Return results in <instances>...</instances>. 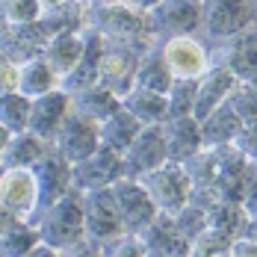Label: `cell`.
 Listing matches in <instances>:
<instances>
[{"instance_id":"6da1fadb","label":"cell","mask_w":257,"mask_h":257,"mask_svg":"<svg viewBox=\"0 0 257 257\" xmlns=\"http://www.w3.org/2000/svg\"><path fill=\"white\" fill-rule=\"evenodd\" d=\"M86 27L101 33L106 42H118L130 51H136L139 56L160 45L154 30H151L148 12L133 9L124 0H118V3H103V0L92 3L86 9Z\"/></svg>"},{"instance_id":"7a4b0ae2","label":"cell","mask_w":257,"mask_h":257,"mask_svg":"<svg viewBox=\"0 0 257 257\" xmlns=\"http://www.w3.org/2000/svg\"><path fill=\"white\" fill-rule=\"evenodd\" d=\"M33 228L39 233V242H45L53 251H65V248L83 242L86 239V228H83L80 195L77 192H68L59 201H53L48 210L39 213V219L33 222Z\"/></svg>"},{"instance_id":"3957f363","label":"cell","mask_w":257,"mask_h":257,"mask_svg":"<svg viewBox=\"0 0 257 257\" xmlns=\"http://www.w3.org/2000/svg\"><path fill=\"white\" fill-rule=\"evenodd\" d=\"M139 183L145 186L157 213H166V216H175L180 207L189 204V195H192V183L178 163H163L160 169L139 178Z\"/></svg>"},{"instance_id":"277c9868","label":"cell","mask_w":257,"mask_h":257,"mask_svg":"<svg viewBox=\"0 0 257 257\" xmlns=\"http://www.w3.org/2000/svg\"><path fill=\"white\" fill-rule=\"evenodd\" d=\"M201 18H204V0H160L148 12L151 30L160 45L166 39L195 36L201 30Z\"/></svg>"},{"instance_id":"5b68a950","label":"cell","mask_w":257,"mask_h":257,"mask_svg":"<svg viewBox=\"0 0 257 257\" xmlns=\"http://www.w3.org/2000/svg\"><path fill=\"white\" fill-rule=\"evenodd\" d=\"M80 204H83V228H86V239L101 245L109 242L115 236H121V219H118V207L115 198L106 189H95V192H83L80 195Z\"/></svg>"},{"instance_id":"8992f818","label":"cell","mask_w":257,"mask_h":257,"mask_svg":"<svg viewBox=\"0 0 257 257\" xmlns=\"http://www.w3.org/2000/svg\"><path fill=\"white\" fill-rule=\"evenodd\" d=\"M254 21V6L251 0H204V18L201 27L210 39L228 42L248 30Z\"/></svg>"},{"instance_id":"52a82bcc","label":"cell","mask_w":257,"mask_h":257,"mask_svg":"<svg viewBox=\"0 0 257 257\" xmlns=\"http://www.w3.org/2000/svg\"><path fill=\"white\" fill-rule=\"evenodd\" d=\"M118 178H124V166L121 157L109 148L98 145V151L86 160H80L71 166V192H95V189H106Z\"/></svg>"},{"instance_id":"ba28073f","label":"cell","mask_w":257,"mask_h":257,"mask_svg":"<svg viewBox=\"0 0 257 257\" xmlns=\"http://www.w3.org/2000/svg\"><path fill=\"white\" fill-rule=\"evenodd\" d=\"M33 180H36V189H39V207H36V219L42 210H48L53 201H59L62 195L71 192V163H65L62 157L53 151V145L45 148L42 160L30 169ZM33 219V222H36ZM30 222V225H33Z\"/></svg>"},{"instance_id":"9c48e42d","label":"cell","mask_w":257,"mask_h":257,"mask_svg":"<svg viewBox=\"0 0 257 257\" xmlns=\"http://www.w3.org/2000/svg\"><path fill=\"white\" fill-rule=\"evenodd\" d=\"M112 198H115V207H118V219H121V231L136 236L151 219L157 216V207L151 204L145 186L133 178H118L112 186H109Z\"/></svg>"},{"instance_id":"30bf717a","label":"cell","mask_w":257,"mask_h":257,"mask_svg":"<svg viewBox=\"0 0 257 257\" xmlns=\"http://www.w3.org/2000/svg\"><path fill=\"white\" fill-rule=\"evenodd\" d=\"M0 207L21 222L36 219L39 189L30 169H0Z\"/></svg>"},{"instance_id":"8fae6325","label":"cell","mask_w":257,"mask_h":257,"mask_svg":"<svg viewBox=\"0 0 257 257\" xmlns=\"http://www.w3.org/2000/svg\"><path fill=\"white\" fill-rule=\"evenodd\" d=\"M139 65V53L118 45V42H106L103 39V53H101V68H98V86L106 92H112L118 101L133 89V74Z\"/></svg>"},{"instance_id":"7c38bea8","label":"cell","mask_w":257,"mask_h":257,"mask_svg":"<svg viewBox=\"0 0 257 257\" xmlns=\"http://www.w3.org/2000/svg\"><path fill=\"white\" fill-rule=\"evenodd\" d=\"M51 145L65 163L74 166V163H80V160H86V157H92L98 151V145H101V139H98V124L80 118L77 112L68 109V115H65L62 127L56 130V136H53Z\"/></svg>"},{"instance_id":"4fadbf2b","label":"cell","mask_w":257,"mask_h":257,"mask_svg":"<svg viewBox=\"0 0 257 257\" xmlns=\"http://www.w3.org/2000/svg\"><path fill=\"white\" fill-rule=\"evenodd\" d=\"M163 59L172 71V77H183V80H198L210 71V53L207 48L195 39V36H178V39H166L160 45Z\"/></svg>"},{"instance_id":"5bb4252c","label":"cell","mask_w":257,"mask_h":257,"mask_svg":"<svg viewBox=\"0 0 257 257\" xmlns=\"http://www.w3.org/2000/svg\"><path fill=\"white\" fill-rule=\"evenodd\" d=\"M166 160V145H163V133L160 127H142L136 133V139L127 145V151L121 154V166H124V178H145L148 172L160 169Z\"/></svg>"},{"instance_id":"9a60e30c","label":"cell","mask_w":257,"mask_h":257,"mask_svg":"<svg viewBox=\"0 0 257 257\" xmlns=\"http://www.w3.org/2000/svg\"><path fill=\"white\" fill-rule=\"evenodd\" d=\"M101 53H103V36L95 33L92 27L83 30V53L74 62L71 71L59 77V89L65 95H77L89 86H98V68H101Z\"/></svg>"},{"instance_id":"2e32d148","label":"cell","mask_w":257,"mask_h":257,"mask_svg":"<svg viewBox=\"0 0 257 257\" xmlns=\"http://www.w3.org/2000/svg\"><path fill=\"white\" fill-rule=\"evenodd\" d=\"M213 65L225 68L236 83H251L257 77V27H248L239 36L228 39L219 53V62Z\"/></svg>"},{"instance_id":"e0dca14e","label":"cell","mask_w":257,"mask_h":257,"mask_svg":"<svg viewBox=\"0 0 257 257\" xmlns=\"http://www.w3.org/2000/svg\"><path fill=\"white\" fill-rule=\"evenodd\" d=\"M68 109H71V98H68L62 89H53V92L42 95V98H33V101H30V121H27V130H30L33 136H39L42 142L51 145L53 136H56V130L62 127V121H65V115H68Z\"/></svg>"},{"instance_id":"ac0fdd59","label":"cell","mask_w":257,"mask_h":257,"mask_svg":"<svg viewBox=\"0 0 257 257\" xmlns=\"http://www.w3.org/2000/svg\"><path fill=\"white\" fill-rule=\"evenodd\" d=\"M145 257H186L189 242L183 239L175 228V219L166 213H157L154 219L136 233Z\"/></svg>"},{"instance_id":"d6986e66","label":"cell","mask_w":257,"mask_h":257,"mask_svg":"<svg viewBox=\"0 0 257 257\" xmlns=\"http://www.w3.org/2000/svg\"><path fill=\"white\" fill-rule=\"evenodd\" d=\"M160 133H163V145H166V160L169 163H186L189 157H195L204 142H201V127L192 115L186 118H166L160 124Z\"/></svg>"},{"instance_id":"ffe728a7","label":"cell","mask_w":257,"mask_h":257,"mask_svg":"<svg viewBox=\"0 0 257 257\" xmlns=\"http://www.w3.org/2000/svg\"><path fill=\"white\" fill-rule=\"evenodd\" d=\"M45 36L39 24H9L0 33V53L12 62V65H24L30 59L42 56L45 51Z\"/></svg>"},{"instance_id":"44dd1931","label":"cell","mask_w":257,"mask_h":257,"mask_svg":"<svg viewBox=\"0 0 257 257\" xmlns=\"http://www.w3.org/2000/svg\"><path fill=\"white\" fill-rule=\"evenodd\" d=\"M233 86H236V80H233L225 68H219V65L210 62V71H207L204 77H198V92H195L192 118H195V121H204L213 109H219L222 103L228 101V95H231Z\"/></svg>"},{"instance_id":"7402d4cb","label":"cell","mask_w":257,"mask_h":257,"mask_svg":"<svg viewBox=\"0 0 257 257\" xmlns=\"http://www.w3.org/2000/svg\"><path fill=\"white\" fill-rule=\"evenodd\" d=\"M86 9L77 0H62L56 6H48L42 9L39 15V30L45 39H53V36H65V33H83L86 30Z\"/></svg>"},{"instance_id":"603a6c76","label":"cell","mask_w":257,"mask_h":257,"mask_svg":"<svg viewBox=\"0 0 257 257\" xmlns=\"http://www.w3.org/2000/svg\"><path fill=\"white\" fill-rule=\"evenodd\" d=\"M68 98H71V112H77L80 118H86L92 124H101L121 109V101L112 92H106L103 86H89V89L68 95Z\"/></svg>"},{"instance_id":"cb8c5ba5","label":"cell","mask_w":257,"mask_h":257,"mask_svg":"<svg viewBox=\"0 0 257 257\" xmlns=\"http://www.w3.org/2000/svg\"><path fill=\"white\" fill-rule=\"evenodd\" d=\"M172 80L175 77H172V71H169V65H166V59H163L160 45L139 56V65H136V74H133V89L154 92V95H163V98H166Z\"/></svg>"},{"instance_id":"d4e9b609","label":"cell","mask_w":257,"mask_h":257,"mask_svg":"<svg viewBox=\"0 0 257 257\" xmlns=\"http://www.w3.org/2000/svg\"><path fill=\"white\" fill-rule=\"evenodd\" d=\"M53 89H59V74L53 71L42 56L18 65V83H15L18 95H24V98L33 101V98H42V95H48Z\"/></svg>"},{"instance_id":"484cf974","label":"cell","mask_w":257,"mask_h":257,"mask_svg":"<svg viewBox=\"0 0 257 257\" xmlns=\"http://www.w3.org/2000/svg\"><path fill=\"white\" fill-rule=\"evenodd\" d=\"M45 148H48V142H42L30 130L12 133L6 148H3V154H0V169H33L42 160Z\"/></svg>"},{"instance_id":"4316f807","label":"cell","mask_w":257,"mask_h":257,"mask_svg":"<svg viewBox=\"0 0 257 257\" xmlns=\"http://www.w3.org/2000/svg\"><path fill=\"white\" fill-rule=\"evenodd\" d=\"M121 109L130 112L142 127H160L169 112H166V98L154 95V92H142V89H130L121 98Z\"/></svg>"},{"instance_id":"83f0119b","label":"cell","mask_w":257,"mask_h":257,"mask_svg":"<svg viewBox=\"0 0 257 257\" xmlns=\"http://www.w3.org/2000/svg\"><path fill=\"white\" fill-rule=\"evenodd\" d=\"M139 130H142V124H139L130 112L118 109L115 115H109L106 121L98 124V139H101L103 148H109V151H115V154L121 157L124 151H127V145L136 139Z\"/></svg>"},{"instance_id":"f1b7e54d","label":"cell","mask_w":257,"mask_h":257,"mask_svg":"<svg viewBox=\"0 0 257 257\" xmlns=\"http://www.w3.org/2000/svg\"><path fill=\"white\" fill-rule=\"evenodd\" d=\"M198 127H201V142H204V148H222V145H231L233 136H236V130L242 127V124H239V118L233 115L231 106L222 103L219 109H213V112L207 115L204 121H198Z\"/></svg>"},{"instance_id":"f546056e","label":"cell","mask_w":257,"mask_h":257,"mask_svg":"<svg viewBox=\"0 0 257 257\" xmlns=\"http://www.w3.org/2000/svg\"><path fill=\"white\" fill-rule=\"evenodd\" d=\"M80 53H83V33H65V36H53V39L45 42L42 59L62 77L65 71L74 68V62L80 59Z\"/></svg>"},{"instance_id":"4dcf8cb0","label":"cell","mask_w":257,"mask_h":257,"mask_svg":"<svg viewBox=\"0 0 257 257\" xmlns=\"http://www.w3.org/2000/svg\"><path fill=\"white\" fill-rule=\"evenodd\" d=\"M245 225H248V216H245L242 204H231V201H216V204L207 210V228H210V231L225 233V236H231V239L242 236Z\"/></svg>"},{"instance_id":"1f68e13d","label":"cell","mask_w":257,"mask_h":257,"mask_svg":"<svg viewBox=\"0 0 257 257\" xmlns=\"http://www.w3.org/2000/svg\"><path fill=\"white\" fill-rule=\"evenodd\" d=\"M39 245V233L30 222L15 219L6 231L0 233V257H27L30 248Z\"/></svg>"},{"instance_id":"d6a6232c","label":"cell","mask_w":257,"mask_h":257,"mask_svg":"<svg viewBox=\"0 0 257 257\" xmlns=\"http://www.w3.org/2000/svg\"><path fill=\"white\" fill-rule=\"evenodd\" d=\"M195 92H198V80H183V77L172 80V86L166 92V112H169V118H186V115H192Z\"/></svg>"},{"instance_id":"836d02e7","label":"cell","mask_w":257,"mask_h":257,"mask_svg":"<svg viewBox=\"0 0 257 257\" xmlns=\"http://www.w3.org/2000/svg\"><path fill=\"white\" fill-rule=\"evenodd\" d=\"M27 121H30V98L18 92L0 95V124L9 133H24Z\"/></svg>"},{"instance_id":"e575fe53","label":"cell","mask_w":257,"mask_h":257,"mask_svg":"<svg viewBox=\"0 0 257 257\" xmlns=\"http://www.w3.org/2000/svg\"><path fill=\"white\" fill-rule=\"evenodd\" d=\"M180 169L186 172V178L192 183V189H213V178H216V160L210 148H201L195 157H189L186 163H180Z\"/></svg>"},{"instance_id":"d590c367","label":"cell","mask_w":257,"mask_h":257,"mask_svg":"<svg viewBox=\"0 0 257 257\" xmlns=\"http://www.w3.org/2000/svg\"><path fill=\"white\" fill-rule=\"evenodd\" d=\"M225 103L233 109L239 124H257V92L248 83H236Z\"/></svg>"},{"instance_id":"8d00e7d4","label":"cell","mask_w":257,"mask_h":257,"mask_svg":"<svg viewBox=\"0 0 257 257\" xmlns=\"http://www.w3.org/2000/svg\"><path fill=\"white\" fill-rule=\"evenodd\" d=\"M172 219H175V228H178V233L186 242H192L198 233L207 231V210H201V207H195V204L180 207Z\"/></svg>"},{"instance_id":"74e56055","label":"cell","mask_w":257,"mask_h":257,"mask_svg":"<svg viewBox=\"0 0 257 257\" xmlns=\"http://www.w3.org/2000/svg\"><path fill=\"white\" fill-rule=\"evenodd\" d=\"M231 242H233L231 236L207 228L204 233H198L189 242V254L186 257H219V254H225V251H231Z\"/></svg>"},{"instance_id":"f35d334b","label":"cell","mask_w":257,"mask_h":257,"mask_svg":"<svg viewBox=\"0 0 257 257\" xmlns=\"http://www.w3.org/2000/svg\"><path fill=\"white\" fill-rule=\"evenodd\" d=\"M0 9L6 15V24H36L42 15L39 0H3Z\"/></svg>"},{"instance_id":"ab89813d","label":"cell","mask_w":257,"mask_h":257,"mask_svg":"<svg viewBox=\"0 0 257 257\" xmlns=\"http://www.w3.org/2000/svg\"><path fill=\"white\" fill-rule=\"evenodd\" d=\"M98 251H101V257H145L139 239L130 236V233H121V236H115L109 242H101Z\"/></svg>"},{"instance_id":"60d3db41","label":"cell","mask_w":257,"mask_h":257,"mask_svg":"<svg viewBox=\"0 0 257 257\" xmlns=\"http://www.w3.org/2000/svg\"><path fill=\"white\" fill-rule=\"evenodd\" d=\"M239 204H242V210H245L248 219H257V160H248V166H245Z\"/></svg>"},{"instance_id":"b9f144b4","label":"cell","mask_w":257,"mask_h":257,"mask_svg":"<svg viewBox=\"0 0 257 257\" xmlns=\"http://www.w3.org/2000/svg\"><path fill=\"white\" fill-rule=\"evenodd\" d=\"M245 160H257V124H242L231 142Z\"/></svg>"},{"instance_id":"7bdbcfd3","label":"cell","mask_w":257,"mask_h":257,"mask_svg":"<svg viewBox=\"0 0 257 257\" xmlns=\"http://www.w3.org/2000/svg\"><path fill=\"white\" fill-rule=\"evenodd\" d=\"M15 83H18V65H12V62L0 53V95L15 92Z\"/></svg>"},{"instance_id":"ee69618b","label":"cell","mask_w":257,"mask_h":257,"mask_svg":"<svg viewBox=\"0 0 257 257\" xmlns=\"http://www.w3.org/2000/svg\"><path fill=\"white\" fill-rule=\"evenodd\" d=\"M59 257H101V251H98V245H95V242L83 239V242H77V245H71V248L59 251Z\"/></svg>"},{"instance_id":"f6af8a7d","label":"cell","mask_w":257,"mask_h":257,"mask_svg":"<svg viewBox=\"0 0 257 257\" xmlns=\"http://www.w3.org/2000/svg\"><path fill=\"white\" fill-rule=\"evenodd\" d=\"M231 257H257V242L245 239V236H236L231 242Z\"/></svg>"},{"instance_id":"bcb514c9","label":"cell","mask_w":257,"mask_h":257,"mask_svg":"<svg viewBox=\"0 0 257 257\" xmlns=\"http://www.w3.org/2000/svg\"><path fill=\"white\" fill-rule=\"evenodd\" d=\"M27 257H59V251H53V248H48L45 242H39L36 248H30V251H27Z\"/></svg>"},{"instance_id":"7dc6e473","label":"cell","mask_w":257,"mask_h":257,"mask_svg":"<svg viewBox=\"0 0 257 257\" xmlns=\"http://www.w3.org/2000/svg\"><path fill=\"white\" fill-rule=\"evenodd\" d=\"M124 3H127V6H133V9H139V12H151L160 0H124Z\"/></svg>"},{"instance_id":"c3c4849f","label":"cell","mask_w":257,"mask_h":257,"mask_svg":"<svg viewBox=\"0 0 257 257\" xmlns=\"http://www.w3.org/2000/svg\"><path fill=\"white\" fill-rule=\"evenodd\" d=\"M12 222H15V216H9V213H6V210H3V207H0V233L6 231V228H9V225H12Z\"/></svg>"},{"instance_id":"681fc988","label":"cell","mask_w":257,"mask_h":257,"mask_svg":"<svg viewBox=\"0 0 257 257\" xmlns=\"http://www.w3.org/2000/svg\"><path fill=\"white\" fill-rule=\"evenodd\" d=\"M9 136H12V133L0 124V154H3V148H6V142H9Z\"/></svg>"},{"instance_id":"f907efd6","label":"cell","mask_w":257,"mask_h":257,"mask_svg":"<svg viewBox=\"0 0 257 257\" xmlns=\"http://www.w3.org/2000/svg\"><path fill=\"white\" fill-rule=\"evenodd\" d=\"M6 27H9V24H6V15H3V9H0V33H3Z\"/></svg>"},{"instance_id":"816d5d0a","label":"cell","mask_w":257,"mask_h":257,"mask_svg":"<svg viewBox=\"0 0 257 257\" xmlns=\"http://www.w3.org/2000/svg\"><path fill=\"white\" fill-rule=\"evenodd\" d=\"M77 3H83V6H92V3H98V0H77Z\"/></svg>"},{"instance_id":"f5cc1de1","label":"cell","mask_w":257,"mask_h":257,"mask_svg":"<svg viewBox=\"0 0 257 257\" xmlns=\"http://www.w3.org/2000/svg\"><path fill=\"white\" fill-rule=\"evenodd\" d=\"M248 86H251V89H254V92H257V77H254V80H251V83H248Z\"/></svg>"},{"instance_id":"db71d44e","label":"cell","mask_w":257,"mask_h":257,"mask_svg":"<svg viewBox=\"0 0 257 257\" xmlns=\"http://www.w3.org/2000/svg\"><path fill=\"white\" fill-rule=\"evenodd\" d=\"M219 257H231V251H225V254H219Z\"/></svg>"},{"instance_id":"11a10c76","label":"cell","mask_w":257,"mask_h":257,"mask_svg":"<svg viewBox=\"0 0 257 257\" xmlns=\"http://www.w3.org/2000/svg\"><path fill=\"white\" fill-rule=\"evenodd\" d=\"M103 3H118V0H103Z\"/></svg>"},{"instance_id":"9f6ffc18","label":"cell","mask_w":257,"mask_h":257,"mask_svg":"<svg viewBox=\"0 0 257 257\" xmlns=\"http://www.w3.org/2000/svg\"><path fill=\"white\" fill-rule=\"evenodd\" d=\"M0 3H3V0H0Z\"/></svg>"}]
</instances>
